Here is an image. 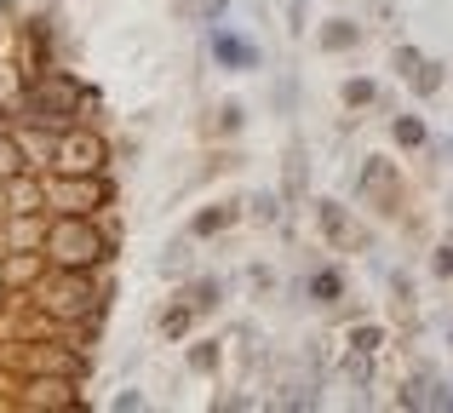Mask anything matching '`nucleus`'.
<instances>
[{"mask_svg": "<svg viewBox=\"0 0 453 413\" xmlns=\"http://www.w3.org/2000/svg\"><path fill=\"white\" fill-rule=\"evenodd\" d=\"M41 253H46V264H64V270H98L115 258V235L92 212H52Z\"/></svg>", "mask_w": 453, "mask_h": 413, "instance_id": "1", "label": "nucleus"}, {"mask_svg": "<svg viewBox=\"0 0 453 413\" xmlns=\"http://www.w3.org/2000/svg\"><path fill=\"white\" fill-rule=\"evenodd\" d=\"M81 103H87V87L75 75H64V69H46V75H29V87L18 98V115L35 126H52V133H69Z\"/></svg>", "mask_w": 453, "mask_h": 413, "instance_id": "2", "label": "nucleus"}, {"mask_svg": "<svg viewBox=\"0 0 453 413\" xmlns=\"http://www.w3.org/2000/svg\"><path fill=\"white\" fill-rule=\"evenodd\" d=\"M0 368H6L12 379H35V373L87 379L92 350H75V345H64V339H6V345H0Z\"/></svg>", "mask_w": 453, "mask_h": 413, "instance_id": "3", "label": "nucleus"}, {"mask_svg": "<svg viewBox=\"0 0 453 413\" xmlns=\"http://www.w3.org/2000/svg\"><path fill=\"white\" fill-rule=\"evenodd\" d=\"M46 202H52V212H98L115 202V184L110 172H52Z\"/></svg>", "mask_w": 453, "mask_h": 413, "instance_id": "4", "label": "nucleus"}, {"mask_svg": "<svg viewBox=\"0 0 453 413\" xmlns=\"http://www.w3.org/2000/svg\"><path fill=\"white\" fill-rule=\"evenodd\" d=\"M104 161H110V144H104L92 126H69V133H58L52 172H104Z\"/></svg>", "mask_w": 453, "mask_h": 413, "instance_id": "5", "label": "nucleus"}, {"mask_svg": "<svg viewBox=\"0 0 453 413\" xmlns=\"http://www.w3.org/2000/svg\"><path fill=\"white\" fill-rule=\"evenodd\" d=\"M23 408H81V379L69 373H35V379H18Z\"/></svg>", "mask_w": 453, "mask_h": 413, "instance_id": "6", "label": "nucleus"}, {"mask_svg": "<svg viewBox=\"0 0 453 413\" xmlns=\"http://www.w3.org/2000/svg\"><path fill=\"white\" fill-rule=\"evenodd\" d=\"M356 190H362L367 202H379V212H396V167H390L385 156H367L362 172H356Z\"/></svg>", "mask_w": 453, "mask_h": 413, "instance_id": "7", "label": "nucleus"}, {"mask_svg": "<svg viewBox=\"0 0 453 413\" xmlns=\"http://www.w3.org/2000/svg\"><path fill=\"white\" fill-rule=\"evenodd\" d=\"M0 202H6V212H52V202H46V179L41 172H18V179H0Z\"/></svg>", "mask_w": 453, "mask_h": 413, "instance_id": "8", "label": "nucleus"}, {"mask_svg": "<svg viewBox=\"0 0 453 413\" xmlns=\"http://www.w3.org/2000/svg\"><path fill=\"white\" fill-rule=\"evenodd\" d=\"M41 270H46V253L41 247H12L6 258H0V287H35L41 281Z\"/></svg>", "mask_w": 453, "mask_h": 413, "instance_id": "9", "label": "nucleus"}, {"mask_svg": "<svg viewBox=\"0 0 453 413\" xmlns=\"http://www.w3.org/2000/svg\"><path fill=\"white\" fill-rule=\"evenodd\" d=\"M212 57H219L224 69H258V46L242 41V34H230V29H212Z\"/></svg>", "mask_w": 453, "mask_h": 413, "instance_id": "10", "label": "nucleus"}, {"mask_svg": "<svg viewBox=\"0 0 453 413\" xmlns=\"http://www.w3.org/2000/svg\"><path fill=\"white\" fill-rule=\"evenodd\" d=\"M316 46L321 52H356V46H362V23L356 18H327L316 29Z\"/></svg>", "mask_w": 453, "mask_h": 413, "instance_id": "11", "label": "nucleus"}, {"mask_svg": "<svg viewBox=\"0 0 453 413\" xmlns=\"http://www.w3.org/2000/svg\"><path fill=\"white\" fill-rule=\"evenodd\" d=\"M235 218H242V207H235V202H219V207H201L196 218H189V235H196V241H207V235H224V230H230Z\"/></svg>", "mask_w": 453, "mask_h": 413, "instance_id": "12", "label": "nucleus"}, {"mask_svg": "<svg viewBox=\"0 0 453 413\" xmlns=\"http://www.w3.org/2000/svg\"><path fill=\"white\" fill-rule=\"evenodd\" d=\"M316 224H321V235H327L333 247L350 241V212H344V202H333V195H321V202H316Z\"/></svg>", "mask_w": 453, "mask_h": 413, "instance_id": "13", "label": "nucleus"}, {"mask_svg": "<svg viewBox=\"0 0 453 413\" xmlns=\"http://www.w3.org/2000/svg\"><path fill=\"white\" fill-rule=\"evenodd\" d=\"M304 287H310V299H316V304H339L344 299V270L339 264H321V270H310Z\"/></svg>", "mask_w": 453, "mask_h": 413, "instance_id": "14", "label": "nucleus"}, {"mask_svg": "<svg viewBox=\"0 0 453 413\" xmlns=\"http://www.w3.org/2000/svg\"><path fill=\"white\" fill-rule=\"evenodd\" d=\"M18 138H23V149H29L35 172L52 167V156H58V133H52V126H35V121H29V133H18Z\"/></svg>", "mask_w": 453, "mask_h": 413, "instance_id": "15", "label": "nucleus"}, {"mask_svg": "<svg viewBox=\"0 0 453 413\" xmlns=\"http://www.w3.org/2000/svg\"><path fill=\"white\" fill-rule=\"evenodd\" d=\"M18 172H35V161L18 133H0V179H18Z\"/></svg>", "mask_w": 453, "mask_h": 413, "instance_id": "16", "label": "nucleus"}, {"mask_svg": "<svg viewBox=\"0 0 453 413\" xmlns=\"http://www.w3.org/2000/svg\"><path fill=\"white\" fill-rule=\"evenodd\" d=\"M390 138H396L402 149H425L431 144V126H425L419 115H396V121H390Z\"/></svg>", "mask_w": 453, "mask_h": 413, "instance_id": "17", "label": "nucleus"}, {"mask_svg": "<svg viewBox=\"0 0 453 413\" xmlns=\"http://www.w3.org/2000/svg\"><path fill=\"white\" fill-rule=\"evenodd\" d=\"M196 304H166V310H161V322H155V327H161V339H173V345H178V339H184L189 333V322H196Z\"/></svg>", "mask_w": 453, "mask_h": 413, "instance_id": "18", "label": "nucleus"}, {"mask_svg": "<svg viewBox=\"0 0 453 413\" xmlns=\"http://www.w3.org/2000/svg\"><path fill=\"white\" fill-rule=\"evenodd\" d=\"M431 385H436V373H431V368H419L413 379H402L396 408H431Z\"/></svg>", "mask_w": 453, "mask_h": 413, "instance_id": "19", "label": "nucleus"}, {"mask_svg": "<svg viewBox=\"0 0 453 413\" xmlns=\"http://www.w3.org/2000/svg\"><path fill=\"white\" fill-rule=\"evenodd\" d=\"M339 98H344V110H367V103H379V87H373L367 75H350V80L339 87Z\"/></svg>", "mask_w": 453, "mask_h": 413, "instance_id": "20", "label": "nucleus"}, {"mask_svg": "<svg viewBox=\"0 0 453 413\" xmlns=\"http://www.w3.org/2000/svg\"><path fill=\"white\" fill-rule=\"evenodd\" d=\"M442 80H448V64H436V57H425V64H419V75H413L408 87L419 92V98H436V92H442Z\"/></svg>", "mask_w": 453, "mask_h": 413, "instance_id": "21", "label": "nucleus"}, {"mask_svg": "<svg viewBox=\"0 0 453 413\" xmlns=\"http://www.w3.org/2000/svg\"><path fill=\"white\" fill-rule=\"evenodd\" d=\"M344 379L367 391V385H373V350H350V356H344Z\"/></svg>", "mask_w": 453, "mask_h": 413, "instance_id": "22", "label": "nucleus"}, {"mask_svg": "<svg viewBox=\"0 0 453 413\" xmlns=\"http://www.w3.org/2000/svg\"><path fill=\"white\" fill-rule=\"evenodd\" d=\"M219 299H224V281H219V276H201V281H196V293H189V304H196L201 316L219 310Z\"/></svg>", "mask_w": 453, "mask_h": 413, "instance_id": "23", "label": "nucleus"}, {"mask_svg": "<svg viewBox=\"0 0 453 413\" xmlns=\"http://www.w3.org/2000/svg\"><path fill=\"white\" fill-rule=\"evenodd\" d=\"M344 345H350V350H379V345H385V327H379V322H356L350 333H344Z\"/></svg>", "mask_w": 453, "mask_h": 413, "instance_id": "24", "label": "nucleus"}, {"mask_svg": "<svg viewBox=\"0 0 453 413\" xmlns=\"http://www.w3.org/2000/svg\"><path fill=\"white\" fill-rule=\"evenodd\" d=\"M219 345H224V339H196V345H189V368L212 373V368H219Z\"/></svg>", "mask_w": 453, "mask_h": 413, "instance_id": "25", "label": "nucleus"}, {"mask_svg": "<svg viewBox=\"0 0 453 413\" xmlns=\"http://www.w3.org/2000/svg\"><path fill=\"white\" fill-rule=\"evenodd\" d=\"M419 64H425V52H419V46H396V52H390V69H396L402 80H413V75H419Z\"/></svg>", "mask_w": 453, "mask_h": 413, "instance_id": "26", "label": "nucleus"}, {"mask_svg": "<svg viewBox=\"0 0 453 413\" xmlns=\"http://www.w3.org/2000/svg\"><path fill=\"white\" fill-rule=\"evenodd\" d=\"M189 241H196V235H189ZM189 241H173V247H166L161 276H184V270H189Z\"/></svg>", "mask_w": 453, "mask_h": 413, "instance_id": "27", "label": "nucleus"}, {"mask_svg": "<svg viewBox=\"0 0 453 413\" xmlns=\"http://www.w3.org/2000/svg\"><path fill=\"white\" fill-rule=\"evenodd\" d=\"M247 207H253V218H265V224H276V218H281V202H276L270 190H265V195H253Z\"/></svg>", "mask_w": 453, "mask_h": 413, "instance_id": "28", "label": "nucleus"}, {"mask_svg": "<svg viewBox=\"0 0 453 413\" xmlns=\"http://www.w3.org/2000/svg\"><path fill=\"white\" fill-rule=\"evenodd\" d=\"M431 270H436V276H442V281H453V241H442V247H436Z\"/></svg>", "mask_w": 453, "mask_h": 413, "instance_id": "29", "label": "nucleus"}, {"mask_svg": "<svg viewBox=\"0 0 453 413\" xmlns=\"http://www.w3.org/2000/svg\"><path fill=\"white\" fill-rule=\"evenodd\" d=\"M390 293H396V304H402V310H413V281L402 276V270L390 276Z\"/></svg>", "mask_w": 453, "mask_h": 413, "instance_id": "30", "label": "nucleus"}, {"mask_svg": "<svg viewBox=\"0 0 453 413\" xmlns=\"http://www.w3.org/2000/svg\"><path fill=\"white\" fill-rule=\"evenodd\" d=\"M219 133H242V103H224L219 110Z\"/></svg>", "mask_w": 453, "mask_h": 413, "instance_id": "31", "label": "nucleus"}, {"mask_svg": "<svg viewBox=\"0 0 453 413\" xmlns=\"http://www.w3.org/2000/svg\"><path fill=\"white\" fill-rule=\"evenodd\" d=\"M0 133H12V115L6 110H0Z\"/></svg>", "mask_w": 453, "mask_h": 413, "instance_id": "32", "label": "nucleus"}]
</instances>
